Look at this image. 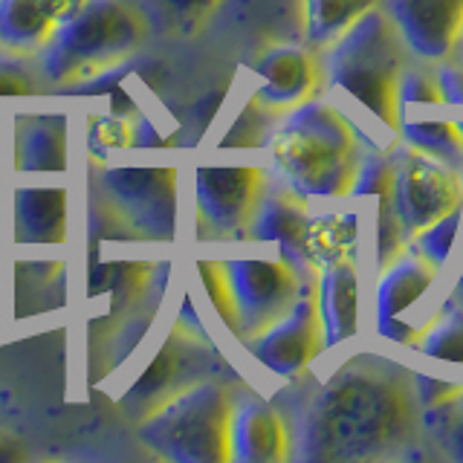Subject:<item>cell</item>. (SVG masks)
Listing matches in <instances>:
<instances>
[{"instance_id":"7402d4cb","label":"cell","mask_w":463,"mask_h":463,"mask_svg":"<svg viewBox=\"0 0 463 463\" xmlns=\"http://www.w3.org/2000/svg\"><path fill=\"white\" fill-rule=\"evenodd\" d=\"M397 134L409 148L423 151L440 163L463 168V125L460 122H409L400 119Z\"/></svg>"},{"instance_id":"8fae6325","label":"cell","mask_w":463,"mask_h":463,"mask_svg":"<svg viewBox=\"0 0 463 463\" xmlns=\"http://www.w3.org/2000/svg\"><path fill=\"white\" fill-rule=\"evenodd\" d=\"M388 14L423 61H446L463 41V0H391Z\"/></svg>"},{"instance_id":"5b68a950","label":"cell","mask_w":463,"mask_h":463,"mask_svg":"<svg viewBox=\"0 0 463 463\" xmlns=\"http://www.w3.org/2000/svg\"><path fill=\"white\" fill-rule=\"evenodd\" d=\"M235 397L221 383H194L163 400L139 426V440L171 463H229Z\"/></svg>"},{"instance_id":"cb8c5ba5","label":"cell","mask_w":463,"mask_h":463,"mask_svg":"<svg viewBox=\"0 0 463 463\" xmlns=\"http://www.w3.org/2000/svg\"><path fill=\"white\" fill-rule=\"evenodd\" d=\"M460 221H463V206L443 214L440 221L429 223L426 229H420L411 246L423 255L434 269H440L446 264V258L452 255V246L458 241V232H460Z\"/></svg>"},{"instance_id":"7c38bea8","label":"cell","mask_w":463,"mask_h":463,"mask_svg":"<svg viewBox=\"0 0 463 463\" xmlns=\"http://www.w3.org/2000/svg\"><path fill=\"white\" fill-rule=\"evenodd\" d=\"M252 70L258 76L255 99L272 113H289L318 90V64L313 52L293 43L267 50Z\"/></svg>"},{"instance_id":"8d00e7d4","label":"cell","mask_w":463,"mask_h":463,"mask_svg":"<svg viewBox=\"0 0 463 463\" xmlns=\"http://www.w3.org/2000/svg\"><path fill=\"white\" fill-rule=\"evenodd\" d=\"M455 296L460 298V307H463V272H460V281H458V287H455Z\"/></svg>"},{"instance_id":"e575fe53","label":"cell","mask_w":463,"mask_h":463,"mask_svg":"<svg viewBox=\"0 0 463 463\" xmlns=\"http://www.w3.org/2000/svg\"><path fill=\"white\" fill-rule=\"evenodd\" d=\"M434 72H438L443 101H449V105H463V67L460 64H443Z\"/></svg>"},{"instance_id":"4fadbf2b","label":"cell","mask_w":463,"mask_h":463,"mask_svg":"<svg viewBox=\"0 0 463 463\" xmlns=\"http://www.w3.org/2000/svg\"><path fill=\"white\" fill-rule=\"evenodd\" d=\"M293 455L289 429L269 402L241 397L232 405L229 460L232 463H284Z\"/></svg>"},{"instance_id":"6da1fadb","label":"cell","mask_w":463,"mask_h":463,"mask_svg":"<svg viewBox=\"0 0 463 463\" xmlns=\"http://www.w3.org/2000/svg\"><path fill=\"white\" fill-rule=\"evenodd\" d=\"M420 397L400 362L362 354L318 388L301 420L304 460H373L414 438Z\"/></svg>"},{"instance_id":"44dd1931","label":"cell","mask_w":463,"mask_h":463,"mask_svg":"<svg viewBox=\"0 0 463 463\" xmlns=\"http://www.w3.org/2000/svg\"><path fill=\"white\" fill-rule=\"evenodd\" d=\"M304 4V41L313 50L327 47L345 35L380 0H301Z\"/></svg>"},{"instance_id":"30bf717a","label":"cell","mask_w":463,"mask_h":463,"mask_svg":"<svg viewBox=\"0 0 463 463\" xmlns=\"http://www.w3.org/2000/svg\"><path fill=\"white\" fill-rule=\"evenodd\" d=\"M250 351L275 376L293 380L301 371H307L316 362V356L327 351L316 296L313 293L298 296V301L279 322L267 327L264 333H258L255 339H250Z\"/></svg>"},{"instance_id":"4316f807","label":"cell","mask_w":463,"mask_h":463,"mask_svg":"<svg viewBox=\"0 0 463 463\" xmlns=\"http://www.w3.org/2000/svg\"><path fill=\"white\" fill-rule=\"evenodd\" d=\"M269 113L258 99H252L238 116V122L229 128V134L223 137L221 148H255V145H264L267 139V122Z\"/></svg>"},{"instance_id":"83f0119b","label":"cell","mask_w":463,"mask_h":463,"mask_svg":"<svg viewBox=\"0 0 463 463\" xmlns=\"http://www.w3.org/2000/svg\"><path fill=\"white\" fill-rule=\"evenodd\" d=\"M397 99H400V110L405 105H440L443 93L438 84V72L423 67H405L400 76Z\"/></svg>"},{"instance_id":"9c48e42d","label":"cell","mask_w":463,"mask_h":463,"mask_svg":"<svg viewBox=\"0 0 463 463\" xmlns=\"http://www.w3.org/2000/svg\"><path fill=\"white\" fill-rule=\"evenodd\" d=\"M267 174L255 165H203L194 171L200 226L214 238H238L250 229L264 197Z\"/></svg>"},{"instance_id":"d4e9b609","label":"cell","mask_w":463,"mask_h":463,"mask_svg":"<svg viewBox=\"0 0 463 463\" xmlns=\"http://www.w3.org/2000/svg\"><path fill=\"white\" fill-rule=\"evenodd\" d=\"M426 417L446 455L463 463V388H458L449 400L431 405Z\"/></svg>"},{"instance_id":"3957f363","label":"cell","mask_w":463,"mask_h":463,"mask_svg":"<svg viewBox=\"0 0 463 463\" xmlns=\"http://www.w3.org/2000/svg\"><path fill=\"white\" fill-rule=\"evenodd\" d=\"M330 84L345 90L356 105L365 108L376 122L397 130L402 110L397 87L402 76V38L397 24L380 6L330 43Z\"/></svg>"},{"instance_id":"52a82bcc","label":"cell","mask_w":463,"mask_h":463,"mask_svg":"<svg viewBox=\"0 0 463 463\" xmlns=\"http://www.w3.org/2000/svg\"><path fill=\"white\" fill-rule=\"evenodd\" d=\"M223 275L235 304V333L246 342L272 327L298 301V272L287 258L226 260Z\"/></svg>"},{"instance_id":"8992f818","label":"cell","mask_w":463,"mask_h":463,"mask_svg":"<svg viewBox=\"0 0 463 463\" xmlns=\"http://www.w3.org/2000/svg\"><path fill=\"white\" fill-rule=\"evenodd\" d=\"M101 185L122 221L142 238L174 241L180 223L177 171L156 165H119L101 174Z\"/></svg>"},{"instance_id":"4dcf8cb0","label":"cell","mask_w":463,"mask_h":463,"mask_svg":"<svg viewBox=\"0 0 463 463\" xmlns=\"http://www.w3.org/2000/svg\"><path fill=\"white\" fill-rule=\"evenodd\" d=\"M200 275H203V284H206L209 296L214 301L217 313H221L223 322L235 330V304H232V296H229V284H226V275H223V264H209V260H203L197 267Z\"/></svg>"},{"instance_id":"603a6c76","label":"cell","mask_w":463,"mask_h":463,"mask_svg":"<svg viewBox=\"0 0 463 463\" xmlns=\"http://www.w3.org/2000/svg\"><path fill=\"white\" fill-rule=\"evenodd\" d=\"M420 354L443 362H460L463 365V307H446L420 330L414 342Z\"/></svg>"},{"instance_id":"ffe728a7","label":"cell","mask_w":463,"mask_h":463,"mask_svg":"<svg viewBox=\"0 0 463 463\" xmlns=\"http://www.w3.org/2000/svg\"><path fill=\"white\" fill-rule=\"evenodd\" d=\"M356 226L359 217L354 212L310 217L307 235H304V260L313 269H325L330 264H336V260L354 258L359 241Z\"/></svg>"},{"instance_id":"d590c367","label":"cell","mask_w":463,"mask_h":463,"mask_svg":"<svg viewBox=\"0 0 463 463\" xmlns=\"http://www.w3.org/2000/svg\"><path fill=\"white\" fill-rule=\"evenodd\" d=\"M24 452H21V446L14 443L9 434L0 431V463H12V460H21Z\"/></svg>"},{"instance_id":"9a60e30c","label":"cell","mask_w":463,"mask_h":463,"mask_svg":"<svg viewBox=\"0 0 463 463\" xmlns=\"http://www.w3.org/2000/svg\"><path fill=\"white\" fill-rule=\"evenodd\" d=\"M438 272L440 269H434L411 243L405 246L391 264L380 269V281H376V289H373L376 327L391 322V318H400L405 310H411L431 289Z\"/></svg>"},{"instance_id":"f1b7e54d","label":"cell","mask_w":463,"mask_h":463,"mask_svg":"<svg viewBox=\"0 0 463 463\" xmlns=\"http://www.w3.org/2000/svg\"><path fill=\"white\" fill-rule=\"evenodd\" d=\"M183 362H180V351L174 347V342H168L159 356L151 362V368L145 371V376L137 383V388L130 391V397H154V394H163V391L174 383V376L180 373Z\"/></svg>"},{"instance_id":"d6a6232c","label":"cell","mask_w":463,"mask_h":463,"mask_svg":"<svg viewBox=\"0 0 463 463\" xmlns=\"http://www.w3.org/2000/svg\"><path fill=\"white\" fill-rule=\"evenodd\" d=\"M130 139V130L128 125L119 119V116H108V119H99L90 130V148L93 154L99 151L101 156H105L108 151L113 148H122V145H128Z\"/></svg>"},{"instance_id":"2e32d148","label":"cell","mask_w":463,"mask_h":463,"mask_svg":"<svg viewBox=\"0 0 463 463\" xmlns=\"http://www.w3.org/2000/svg\"><path fill=\"white\" fill-rule=\"evenodd\" d=\"M318 272H322V279H318V287H316V301H318V316H322V327H325V347H336L359 330L356 260L345 258Z\"/></svg>"},{"instance_id":"836d02e7","label":"cell","mask_w":463,"mask_h":463,"mask_svg":"<svg viewBox=\"0 0 463 463\" xmlns=\"http://www.w3.org/2000/svg\"><path fill=\"white\" fill-rule=\"evenodd\" d=\"M174 18H180V21H203L206 14L221 4V0H159Z\"/></svg>"},{"instance_id":"484cf974","label":"cell","mask_w":463,"mask_h":463,"mask_svg":"<svg viewBox=\"0 0 463 463\" xmlns=\"http://www.w3.org/2000/svg\"><path fill=\"white\" fill-rule=\"evenodd\" d=\"M397 185V156L385 154H365L359 159L356 180L351 194H373V197H391Z\"/></svg>"},{"instance_id":"d6986e66","label":"cell","mask_w":463,"mask_h":463,"mask_svg":"<svg viewBox=\"0 0 463 463\" xmlns=\"http://www.w3.org/2000/svg\"><path fill=\"white\" fill-rule=\"evenodd\" d=\"M21 174H61L67 171V119L64 113H38L18 134Z\"/></svg>"},{"instance_id":"ac0fdd59","label":"cell","mask_w":463,"mask_h":463,"mask_svg":"<svg viewBox=\"0 0 463 463\" xmlns=\"http://www.w3.org/2000/svg\"><path fill=\"white\" fill-rule=\"evenodd\" d=\"M14 232L21 243H64L67 192L61 185H21L14 192Z\"/></svg>"},{"instance_id":"e0dca14e","label":"cell","mask_w":463,"mask_h":463,"mask_svg":"<svg viewBox=\"0 0 463 463\" xmlns=\"http://www.w3.org/2000/svg\"><path fill=\"white\" fill-rule=\"evenodd\" d=\"M310 214L304 200L296 192H275L264 194L258 203L250 223V238L264 243H279L287 260H304V235H307Z\"/></svg>"},{"instance_id":"1f68e13d","label":"cell","mask_w":463,"mask_h":463,"mask_svg":"<svg viewBox=\"0 0 463 463\" xmlns=\"http://www.w3.org/2000/svg\"><path fill=\"white\" fill-rule=\"evenodd\" d=\"M35 93V79L24 70L9 55H0V99H18V96H33Z\"/></svg>"},{"instance_id":"277c9868","label":"cell","mask_w":463,"mask_h":463,"mask_svg":"<svg viewBox=\"0 0 463 463\" xmlns=\"http://www.w3.org/2000/svg\"><path fill=\"white\" fill-rule=\"evenodd\" d=\"M142 14L122 0H87L41 47V72L58 87H72L116 67L139 50Z\"/></svg>"},{"instance_id":"ba28073f","label":"cell","mask_w":463,"mask_h":463,"mask_svg":"<svg viewBox=\"0 0 463 463\" xmlns=\"http://www.w3.org/2000/svg\"><path fill=\"white\" fill-rule=\"evenodd\" d=\"M391 206L411 243L420 229L463 206V180L458 168L417 148H405L397 156V185Z\"/></svg>"},{"instance_id":"5bb4252c","label":"cell","mask_w":463,"mask_h":463,"mask_svg":"<svg viewBox=\"0 0 463 463\" xmlns=\"http://www.w3.org/2000/svg\"><path fill=\"white\" fill-rule=\"evenodd\" d=\"M87 0H0V43L14 52H35Z\"/></svg>"},{"instance_id":"7a4b0ae2","label":"cell","mask_w":463,"mask_h":463,"mask_svg":"<svg viewBox=\"0 0 463 463\" xmlns=\"http://www.w3.org/2000/svg\"><path fill=\"white\" fill-rule=\"evenodd\" d=\"M272 159L298 197H347L362 154L354 125L327 101L310 99L272 137Z\"/></svg>"},{"instance_id":"f546056e","label":"cell","mask_w":463,"mask_h":463,"mask_svg":"<svg viewBox=\"0 0 463 463\" xmlns=\"http://www.w3.org/2000/svg\"><path fill=\"white\" fill-rule=\"evenodd\" d=\"M380 200H383V206H380V221H376V260H380V269H383L409 246V238H405L400 217L394 206H391V197H380Z\"/></svg>"}]
</instances>
